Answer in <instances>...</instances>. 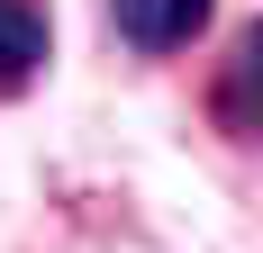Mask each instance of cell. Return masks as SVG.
Masks as SVG:
<instances>
[{"mask_svg":"<svg viewBox=\"0 0 263 253\" xmlns=\"http://www.w3.org/2000/svg\"><path fill=\"white\" fill-rule=\"evenodd\" d=\"M155 9L163 0H109V18H118V36H127L136 54H155Z\"/></svg>","mask_w":263,"mask_h":253,"instance_id":"4","label":"cell"},{"mask_svg":"<svg viewBox=\"0 0 263 253\" xmlns=\"http://www.w3.org/2000/svg\"><path fill=\"white\" fill-rule=\"evenodd\" d=\"M209 118L236 136V145H263V18L236 27V46H227V64H218L209 81Z\"/></svg>","mask_w":263,"mask_h":253,"instance_id":"1","label":"cell"},{"mask_svg":"<svg viewBox=\"0 0 263 253\" xmlns=\"http://www.w3.org/2000/svg\"><path fill=\"white\" fill-rule=\"evenodd\" d=\"M46 54H54L46 0H0V100H18L27 81L46 73Z\"/></svg>","mask_w":263,"mask_h":253,"instance_id":"2","label":"cell"},{"mask_svg":"<svg viewBox=\"0 0 263 253\" xmlns=\"http://www.w3.org/2000/svg\"><path fill=\"white\" fill-rule=\"evenodd\" d=\"M209 18H218V0H163V9H155V54H182Z\"/></svg>","mask_w":263,"mask_h":253,"instance_id":"3","label":"cell"}]
</instances>
